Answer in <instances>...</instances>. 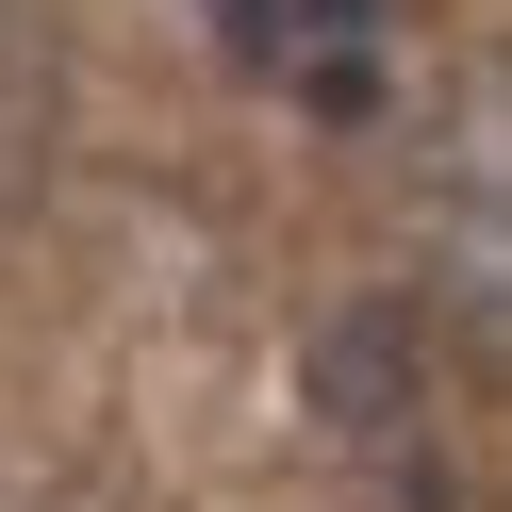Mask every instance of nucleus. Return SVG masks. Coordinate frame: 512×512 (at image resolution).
Segmentation results:
<instances>
[{
	"mask_svg": "<svg viewBox=\"0 0 512 512\" xmlns=\"http://www.w3.org/2000/svg\"><path fill=\"white\" fill-rule=\"evenodd\" d=\"M50 166H67V17L0 0V232L50 199Z\"/></svg>",
	"mask_w": 512,
	"mask_h": 512,
	"instance_id": "2",
	"label": "nucleus"
},
{
	"mask_svg": "<svg viewBox=\"0 0 512 512\" xmlns=\"http://www.w3.org/2000/svg\"><path fill=\"white\" fill-rule=\"evenodd\" d=\"M463 364H479V331L430 281H364V298H331L314 347H298V430L413 512V496H446V397H463Z\"/></svg>",
	"mask_w": 512,
	"mask_h": 512,
	"instance_id": "1",
	"label": "nucleus"
}]
</instances>
